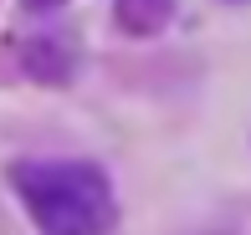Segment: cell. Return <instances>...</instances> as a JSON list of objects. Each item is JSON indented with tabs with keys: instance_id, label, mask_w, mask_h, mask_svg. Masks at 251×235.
I'll use <instances>...</instances> for the list:
<instances>
[{
	"instance_id": "obj_3",
	"label": "cell",
	"mask_w": 251,
	"mask_h": 235,
	"mask_svg": "<svg viewBox=\"0 0 251 235\" xmlns=\"http://www.w3.org/2000/svg\"><path fill=\"white\" fill-rule=\"evenodd\" d=\"M26 5H31V10H56L62 0H26Z\"/></svg>"
},
{
	"instance_id": "obj_1",
	"label": "cell",
	"mask_w": 251,
	"mask_h": 235,
	"mask_svg": "<svg viewBox=\"0 0 251 235\" xmlns=\"http://www.w3.org/2000/svg\"><path fill=\"white\" fill-rule=\"evenodd\" d=\"M21 205L47 235H108L118 220L113 184L82 159H26L10 169Z\"/></svg>"
},
{
	"instance_id": "obj_2",
	"label": "cell",
	"mask_w": 251,
	"mask_h": 235,
	"mask_svg": "<svg viewBox=\"0 0 251 235\" xmlns=\"http://www.w3.org/2000/svg\"><path fill=\"white\" fill-rule=\"evenodd\" d=\"M169 16H175V0H118V21H123V31H133V36L159 31Z\"/></svg>"
}]
</instances>
